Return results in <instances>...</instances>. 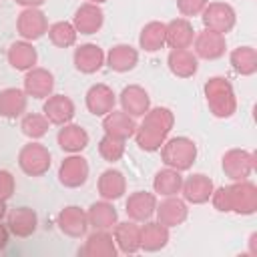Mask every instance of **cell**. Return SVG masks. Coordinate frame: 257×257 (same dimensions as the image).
Returning a JSON list of instances; mask_svg holds the SVG:
<instances>
[{
    "label": "cell",
    "mask_w": 257,
    "mask_h": 257,
    "mask_svg": "<svg viewBox=\"0 0 257 257\" xmlns=\"http://www.w3.org/2000/svg\"><path fill=\"white\" fill-rule=\"evenodd\" d=\"M12 193H14V177L8 171L0 169V199L8 201L12 197Z\"/></svg>",
    "instance_id": "obj_41"
},
{
    "label": "cell",
    "mask_w": 257,
    "mask_h": 257,
    "mask_svg": "<svg viewBox=\"0 0 257 257\" xmlns=\"http://www.w3.org/2000/svg\"><path fill=\"white\" fill-rule=\"evenodd\" d=\"M114 243L124 253H137L141 249V227L135 221L114 225Z\"/></svg>",
    "instance_id": "obj_28"
},
{
    "label": "cell",
    "mask_w": 257,
    "mask_h": 257,
    "mask_svg": "<svg viewBox=\"0 0 257 257\" xmlns=\"http://www.w3.org/2000/svg\"><path fill=\"white\" fill-rule=\"evenodd\" d=\"M16 28H18V34L24 40H36V38L46 34L48 20H46L44 12H40L38 8H24L18 16Z\"/></svg>",
    "instance_id": "obj_8"
},
{
    "label": "cell",
    "mask_w": 257,
    "mask_h": 257,
    "mask_svg": "<svg viewBox=\"0 0 257 257\" xmlns=\"http://www.w3.org/2000/svg\"><path fill=\"white\" fill-rule=\"evenodd\" d=\"M165 24L163 22H149L143 26L141 36H139V44L141 48H145L147 52H157L167 44L165 38Z\"/></svg>",
    "instance_id": "obj_35"
},
{
    "label": "cell",
    "mask_w": 257,
    "mask_h": 257,
    "mask_svg": "<svg viewBox=\"0 0 257 257\" xmlns=\"http://www.w3.org/2000/svg\"><path fill=\"white\" fill-rule=\"evenodd\" d=\"M20 169L30 177H40L50 169V153L38 143H28L18 153Z\"/></svg>",
    "instance_id": "obj_5"
},
{
    "label": "cell",
    "mask_w": 257,
    "mask_h": 257,
    "mask_svg": "<svg viewBox=\"0 0 257 257\" xmlns=\"http://www.w3.org/2000/svg\"><path fill=\"white\" fill-rule=\"evenodd\" d=\"M139 62V52L128 44H116L106 54V64L116 72H128Z\"/></svg>",
    "instance_id": "obj_29"
},
{
    "label": "cell",
    "mask_w": 257,
    "mask_h": 257,
    "mask_svg": "<svg viewBox=\"0 0 257 257\" xmlns=\"http://www.w3.org/2000/svg\"><path fill=\"white\" fill-rule=\"evenodd\" d=\"M104 22V12L100 10L98 4H82L76 12H74V20H72V26L76 28V32L80 34H94L100 30Z\"/></svg>",
    "instance_id": "obj_11"
},
{
    "label": "cell",
    "mask_w": 257,
    "mask_h": 257,
    "mask_svg": "<svg viewBox=\"0 0 257 257\" xmlns=\"http://www.w3.org/2000/svg\"><path fill=\"white\" fill-rule=\"evenodd\" d=\"M26 108V92L20 88H4L0 90V116L16 118Z\"/></svg>",
    "instance_id": "obj_32"
},
{
    "label": "cell",
    "mask_w": 257,
    "mask_h": 257,
    "mask_svg": "<svg viewBox=\"0 0 257 257\" xmlns=\"http://www.w3.org/2000/svg\"><path fill=\"white\" fill-rule=\"evenodd\" d=\"M8 235H10V231H8V227L0 223V251H2L4 247H6V243H8Z\"/></svg>",
    "instance_id": "obj_42"
},
{
    "label": "cell",
    "mask_w": 257,
    "mask_h": 257,
    "mask_svg": "<svg viewBox=\"0 0 257 257\" xmlns=\"http://www.w3.org/2000/svg\"><path fill=\"white\" fill-rule=\"evenodd\" d=\"M58 227L62 233L70 235V237H82L88 229V217L86 213L80 209V207H64L60 213H58Z\"/></svg>",
    "instance_id": "obj_19"
},
{
    "label": "cell",
    "mask_w": 257,
    "mask_h": 257,
    "mask_svg": "<svg viewBox=\"0 0 257 257\" xmlns=\"http://www.w3.org/2000/svg\"><path fill=\"white\" fill-rule=\"evenodd\" d=\"M157 209V199L153 193L147 191H137L133 195H128L126 199V215L133 221H147L155 215Z\"/></svg>",
    "instance_id": "obj_22"
},
{
    "label": "cell",
    "mask_w": 257,
    "mask_h": 257,
    "mask_svg": "<svg viewBox=\"0 0 257 257\" xmlns=\"http://www.w3.org/2000/svg\"><path fill=\"white\" fill-rule=\"evenodd\" d=\"M120 106L133 118L135 116H145V112L151 108V98H149L145 88H141L137 84H131V86H124L122 92H120Z\"/></svg>",
    "instance_id": "obj_16"
},
{
    "label": "cell",
    "mask_w": 257,
    "mask_h": 257,
    "mask_svg": "<svg viewBox=\"0 0 257 257\" xmlns=\"http://www.w3.org/2000/svg\"><path fill=\"white\" fill-rule=\"evenodd\" d=\"M205 96H207V104H209L211 112L215 116H219V118L231 116L235 112V108H237L233 86L223 76H213V78L207 80V84H205Z\"/></svg>",
    "instance_id": "obj_3"
},
{
    "label": "cell",
    "mask_w": 257,
    "mask_h": 257,
    "mask_svg": "<svg viewBox=\"0 0 257 257\" xmlns=\"http://www.w3.org/2000/svg\"><path fill=\"white\" fill-rule=\"evenodd\" d=\"M167 64H169L171 72L181 78H189L197 72V56L187 48H173L169 52Z\"/></svg>",
    "instance_id": "obj_27"
},
{
    "label": "cell",
    "mask_w": 257,
    "mask_h": 257,
    "mask_svg": "<svg viewBox=\"0 0 257 257\" xmlns=\"http://www.w3.org/2000/svg\"><path fill=\"white\" fill-rule=\"evenodd\" d=\"M181 191H183L185 201L199 205V203H205V201L211 199V195H213V181L207 175L197 173V175H191L189 179L183 181Z\"/></svg>",
    "instance_id": "obj_20"
},
{
    "label": "cell",
    "mask_w": 257,
    "mask_h": 257,
    "mask_svg": "<svg viewBox=\"0 0 257 257\" xmlns=\"http://www.w3.org/2000/svg\"><path fill=\"white\" fill-rule=\"evenodd\" d=\"M201 14L205 28L219 34H227L235 26V10L225 2H207Z\"/></svg>",
    "instance_id": "obj_6"
},
{
    "label": "cell",
    "mask_w": 257,
    "mask_h": 257,
    "mask_svg": "<svg viewBox=\"0 0 257 257\" xmlns=\"http://www.w3.org/2000/svg\"><path fill=\"white\" fill-rule=\"evenodd\" d=\"M183 187V177H181V171L177 169H163L155 175V181H153V189L155 193L163 195V197H173L181 191Z\"/></svg>",
    "instance_id": "obj_33"
},
{
    "label": "cell",
    "mask_w": 257,
    "mask_h": 257,
    "mask_svg": "<svg viewBox=\"0 0 257 257\" xmlns=\"http://www.w3.org/2000/svg\"><path fill=\"white\" fill-rule=\"evenodd\" d=\"M86 2H90V4H100V2H104V0H86Z\"/></svg>",
    "instance_id": "obj_46"
},
{
    "label": "cell",
    "mask_w": 257,
    "mask_h": 257,
    "mask_svg": "<svg viewBox=\"0 0 257 257\" xmlns=\"http://www.w3.org/2000/svg\"><path fill=\"white\" fill-rule=\"evenodd\" d=\"M126 191V181L124 175L116 169H108L98 177V193L104 201H114L120 199Z\"/></svg>",
    "instance_id": "obj_26"
},
{
    "label": "cell",
    "mask_w": 257,
    "mask_h": 257,
    "mask_svg": "<svg viewBox=\"0 0 257 257\" xmlns=\"http://www.w3.org/2000/svg\"><path fill=\"white\" fill-rule=\"evenodd\" d=\"M48 38H50V42L52 44H56V46H60V48H66V46H72L74 42H76V28L70 24V22H64V20H60V22H54L52 26H48Z\"/></svg>",
    "instance_id": "obj_37"
},
{
    "label": "cell",
    "mask_w": 257,
    "mask_h": 257,
    "mask_svg": "<svg viewBox=\"0 0 257 257\" xmlns=\"http://www.w3.org/2000/svg\"><path fill=\"white\" fill-rule=\"evenodd\" d=\"M86 217H88V225H92L94 229H112L116 225V211L106 201L92 203L88 207Z\"/></svg>",
    "instance_id": "obj_34"
},
{
    "label": "cell",
    "mask_w": 257,
    "mask_h": 257,
    "mask_svg": "<svg viewBox=\"0 0 257 257\" xmlns=\"http://www.w3.org/2000/svg\"><path fill=\"white\" fill-rule=\"evenodd\" d=\"M169 241V227L161 225L159 221H149L141 227V249L145 251H159Z\"/></svg>",
    "instance_id": "obj_30"
},
{
    "label": "cell",
    "mask_w": 257,
    "mask_h": 257,
    "mask_svg": "<svg viewBox=\"0 0 257 257\" xmlns=\"http://www.w3.org/2000/svg\"><path fill=\"white\" fill-rule=\"evenodd\" d=\"M114 92L106 84H92L86 92V108L96 116L108 114L114 108Z\"/></svg>",
    "instance_id": "obj_21"
},
{
    "label": "cell",
    "mask_w": 257,
    "mask_h": 257,
    "mask_svg": "<svg viewBox=\"0 0 257 257\" xmlns=\"http://www.w3.org/2000/svg\"><path fill=\"white\" fill-rule=\"evenodd\" d=\"M255 159L249 151L243 149H231L223 157V171L233 181H243L253 173Z\"/></svg>",
    "instance_id": "obj_7"
},
{
    "label": "cell",
    "mask_w": 257,
    "mask_h": 257,
    "mask_svg": "<svg viewBox=\"0 0 257 257\" xmlns=\"http://www.w3.org/2000/svg\"><path fill=\"white\" fill-rule=\"evenodd\" d=\"M155 213H157V221L161 225H165V227H177V225H181L187 219L189 209H187V203L185 201H181V199H177L173 195V197H167L161 205H157Z\"/></svg>",
    "instance_id": "obj_17"
},
{
    "label": "cell",
    "mask_w": 257,
    "mask_h": 257,
    "mask_svg": "<svg viewBox=\"0 0 257 257\" xmlns=\"http://www.w3.org/2000/svg\"><path fill=\"white\" fill-rule=\"evenodd\" d=\"M80 255H84V257H114L116 255L114 237L108 233V229H96L94 233L88 235L84 247L80 249Z\"/></svg>",
    "instance_id": "obj_15"
},
{
    "label": "cell",
    "mask_w": 257,
    "mask_h": 257,
    "mask_svg": "<svg viewBox=\"0 0 257 257\" xmlns=\"http://www.w3.org/2000/svg\"><path fill=\"white\" fill-rule=\"evenodd\" d=\"M193 40H195V52L201 58L215 60V58L225 54V34H219L215 30L205 28Z\"/></svg>",
    "instance_id": "obj_12"
},
{
    "label": "cell",
    "mask_w": 257,
    "mask_h": 257,
    "mask_svg": "<svg viewBox=\"0 0 257 257\" xmlns=\"http://www.w3.org/2000/svg\"><path fill=\"white\" fill-rule=\"evenodd\" d=\"M231 66L237 74L249 76L257 70V52L251 46H239L231 52Z\"/></svg>",
    "instance_id": "obj_36"
},
{
    "label": "cell",
    "mask_w": 257,
    "mask_h": 257,
    "mask_svg": "<svg viewBox=\"0 0 257 257\" xmlns=\"http://www.w3.org/2000/svg\"><path fill=\"white\" fill-rule=\"evenodd\" d=\"M102 128L106 135L114 137V139H120V141H126L128 137L135 135L137 131V122L131 114H126L124 110H110L108 114H104L102 118Z\"/></svg>",
    "instance_id": "obj_13"
},
{
    "label": "cell",
    "mask_w": 257,
    "mask_h": 257,
    "mask_svg": "<svg viewBox=\"0 0 257 257\" xmlns=\"http://www.w3.org/2000/svg\"><path fill=\"white\" fill-rule=\"evenodd\" d=\"M4 215H6V201L0 199V221L4 219Z\"/></svg>",
    "instance_id": "obj_45"
},
{
    "label": "cell",
    "mask_w": 257,
    "mask_h": 257,
    "mask_svg": "<svg viewBox=\"0 0 257 257\" xmlns=\"http://www.w3.org/2000/svg\"><path fill=\"white\" fill-rule=\"evenodd\" d=\"M255 239H257V235L253 233V235H251V253H253V255H257V245H255Z\"/></svg>",
    "instance_id": "obj_44"
},
{
    "label": "cell",
    "mask_w": 257,
    "mask_h": 257,
    "mask_svg": "<svg viewBox=\"0 0 257 257\" xmlns=\"http://www.w3.org/2000/svg\"><path fill=\"white\" fill-rule=\"evenodd\" d=\"M44 116L52 124H66L74 116V102L64 94H50L46 96V102L42 106Z\"/></svg>",
    "instance_id": "obj_10"
},
{
    "label": "cell",
    "mask_w": 257,
    "mask_h": 257,
    "mask_svg": "<svg viewBox=\"0 0 257 257\" xmlns=\"http://www.w3.org/2000/svg\"><path fill=\"white\" fill-rule=\"evenodd\" d=\"M211 201L215 209L229 213H241V215H251L257 209V189L249 181H235L229 187H219L217 191L213 189Z\"/></svg>",
    "instance_id": "obj_2"
},
{
    "label": "cell",
    "mask_w": 257,
    "mask_h": 257,
    "mask_svg": "<svg viewBox=\"0 0 257 257\" xmlns=\"http://www.w3.org/2000/svg\"><path fill=\"white\" fill-rule=\"evenodd\" d=\"M48 118L44 114H26L20 122V128L22 133L28 137V139H40L46 135L48 131Z\"/></svg>",
    "instance_id": "obj_38"
},
{
    "label": "cell",
    "mask_w": 257,
    "mask_h": 257,
    "mask_svg": "<svg viewBox=\"0 0 257 257\" xmlns=\"http://www.w3.org/2000/svg\"><path fill=\"white\" fill-rule=\"evenodd\" d=\"M175 116L169 108L165 106H157V108H149L145 112L143 122L137 126L135 137H137V145L143 151H157L163 147V143L167 141L171 128H173Z\"/></svg>",
    "instance_id": "obj_1"
},
{
    "label": "cell",
    "mask_w": 257,
    "mask_h": 257,
    "mask_svg": "<svg viewBox=\"0 0 257 257\" xmlns=\"http://www.w3.org/2000/svg\"><path fill=\"white\" fill-rule=\"evenodd\" d=\"M54 76L46 68H30L24 76V92L34 98H46L52 94Z\"/></svg>",
    "instance_id": "obj_14"
},
{
    "label": "cell",
    "mask_w": 257,
    "mask_h": 257,
    "mask_svg": "<svg viewBox=\"0 0 257 257\" xmlns=\"http://www.w3.org/2000/svg\"><path fill=\"white\" fill-rule=\"evenodd\" d=\"M56 141H58V145H60L62 151H66V153H80L88 145V133L80 124L66 122L58 131Z\"/></svg>",
    "instance_id": "obj_25"
},
{
    "label": "cell",
    "mask_w": 257,
    "mask_h": 257,
    "mask_svg": "<svg viewBox=\"0 0 257 257\" xmlns=\"http://www.w3.org/2000/svg\"><path fill=\"white\" fill-rule=\"evenodd\" d=\"M161 157L167 167L177 171H187L197 159V145L187 137H173L163 143Z\"/></svg>",
    "instance_id": "obj_4"
},
{
    "label": "cell",
    "mask_w": 257,
    "mask_h": 257,
    "mask_svg": "<svg viewBox=\"0 0 257 257\" xmlns=\"http://www.w3.org/2000/svg\"><path fill=\"white\" fill-rule=\"evenodd\" d=\"M36 58H38L36 48L30 42H26V40L14 42L8 48V62L16 70H30V68H34Z\"/></svg>",
    "instance_id": "obj_31"
},
{
    "label": "cell",
    "mask_w": 257,
    "mask_h": 257,
    "mask_svg": "<svg viewBox=\"0 0 257 257\" xmlns=\"http://www.w3.org/2000/svg\"><path fill=\"white\" fill-rule=\"evenodd\" d=\"M209 0H177V8L183 16H195L201 14Z\"/></svg>",
    "instance_id": "obj_40"
},
{
    "label": "cell",
    "mask_w": 257,
    "mask_h": 257,
    "mask_svg": "<svg viewBox=\"0 0 257 257\" xmlns=\"http://www.w3.org/2000/svg\"><path fill=\"white\" fill-rule=\"evenodd\" d=\"M16 4H20V6H26V8H38L40 4H44L46 0H14Z\"/></svg>",
    "instance_id": "obj_43"
},
{
    "label": "cell",
    "mask_w": 257,
    "mask_h": 257,
    "mask_svg": "<svg viewBox=\"0 0 257 257\" xmlns=\"http://www.w3.org/2000/svg\"><path fill=\"white\" fill-rule=\"evenodd\" d=\"M36 225H38V217L30 207L12 209L8 213V219H6L8 231L14 233L16 237H30L36 231Z\"/></svg>",
    "instance_id": "obj_18"
},
{
    "label": "cell",
    "mask_w": 257,
    "mask_h": 257,
    "mask_svg": "<svg viewBox=\"0 0 257 257\" xmlns=\"http://www.w3.org/2000/svg\"><path fill=\"white\" fill-rule=\"evenodd\" d=\"M98 153H100V157L104 161L114 163V161H118L124 155V141L114 139L110 135H104L100 139V143H98Z\"/></svg>",
    "instance_id": "obj_39"
},
{
    "label": "cell",
    "mask_w": 257,
    "mask_h": 257,
    "mask_svg": "<svg viewBox=\"0 0 257 257\" xmlns=\"http://www.w3.org/2000/svg\"><path fill=\"white\" fill-rule=\"evenodd\" d=\"M88 179V163L86 159L78 157V155H72L68 159H64L58 167V181L64 185V187H80L84 185Z\"/></svg>",
    "instance_id": "obj_9"
},
{
    "label": "cell",
    "mask_w": 257,
    "mask_h": 257,
    "mask_svg": "<svg viewBox=\"0 0 257 257\" xmlns=\"http://www.w3.org/2000/svg\"><path fill=\"white\" fill-rule=\"evenodd\" d=\"M104 64V52L100 46L96 44H80L74 50V66L84 72V74H92L96 70H100V66Z\"/></svg>",
    "instance_id": "obj_23"
},
{
    "label": "cell",
    "mask_w": 257,
    "mask_h": 257,
    "mask_svg": "<svg viewBox=\"0 0 257 257\" xmlns=\"http://www.w3.org/2000/svg\"><path fill=\"white\" fill-rule=\"evenodd\" d=\"M165 38H167V44L171 48H189L193 44V38H195V30H193V24L185 18H177V20H171L169 24H165Z\"/></svg>",
    "instance_id": "obj_24"
}]
</instances>
